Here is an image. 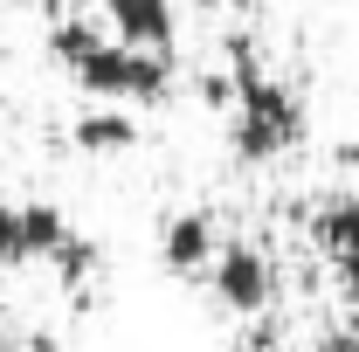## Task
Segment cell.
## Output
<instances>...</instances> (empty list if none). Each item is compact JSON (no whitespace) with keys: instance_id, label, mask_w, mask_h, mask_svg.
<instances>
[{"instance_id":"6da1fadb","label":"cell","mask_w":359,"mask_h":352,"mask_svg":"<svg viewBox=\"0 0 359 352\" xmlns=\"http://www.w3.org/2000/svg\"><path fill=\"white\" fill-rule=\"evenodd\" d=\"M48 55L97 104H159L173 90V48H132V42H118V35L104 42L90 21H62L48 35Z\"/></svg>"},{"instance_id":"7a4b0ae2","label":"cell","mask_w":359,"mask_h":352,"mask_svg":"<svg viewBox=\"0 0 359 352\" xmlns=\"http://www.w3.org/2000/svg\"><path fill=\"white\" fill-rule=\"evenodd\" d=\"M304 132V111H297V97L263 76L256 69V55L249 42H235V125H228V145H235V159L242 166H269L276 152H290Z\"/></svg>"},{"instance_id":"3957f363","label":"cell","mask_w":359,"mask_h":352,"mask_svg":"<svg viewBox=\"0 0 359 352\" xmlns=\"http://www.w3.org/2000/svg\"><path fill=\"white\" fill-rule=\"evenodd\" d=\"M208 283H215V304L235 311V318H256V311H269V297H276V269H269V256L249 249V242H228L222 256L208 263Z\"/></svg>"},{"instance_id":"277c9868","label":"cell","mask_w":359,"mask_h":352,"mask_svg":"<svg viewBox=\"0 0 359 352\" xmlns=\"http://www.w3.org/2000/svg\"><path fill=\"white\" fill-rule=\"evenodd\" d=\"M215 256H222V242H215V215H208V208H187V215L166 221V235H159V263L173 269V276H201Z\"/></svg>"},{"instance_id":"5b68a950","label":"cell","mask_w":359,"mask_h":352,"mask_svg":"<svg viewBox=\"0 0 359 352\" xmlns=\"http://www.w3.org/2000/svg\"><path fill=\"white\" fill-rule=\"evenodd\" d=\"M311 235H318V249L359 283V194H325V208L311 215Z\"/></svg>"},{"instance_id":"8992f818","label":"cell","mask_w":359,"mask_h":352,"mask_svg":"<svg viewBox=\"0 0 359 352\" xmlns=\"http://www.w3.org/2000/svg\"><path fill=\"white\" fill-rule=\"evenodd\" d=\"M104 21L132 48H173V0H104Z\"/></svg>"},{"instance_id":"52a82bcc","label":"cell","mask_w":359,"mask_h":352,"mask_svg":"<svg viewBox=\"0 0 359 352\" xmlns=\"http://www.w3.org/2000/svg\"><path fill=\"white\" fill-rule=\"evenodd\" d=\"M69 138H76V152H90V159H111V152H132L138 145V125L125 111H83L69 125Z\"/></svg>"},{"instance_id":"ba28073f","label":"cell","mask_w":359,"mask_h":352,"mask_svg":"<svg viewBox=\"0 0 359 352\" xmlns=\"http://www.w3.org/2000/svg\"><path fill=\"white\" fill-rule=\"evenodd\" d=\"M69 242V221L55 201H28L21 208V249H28V263H55V249Z\"/></svg>"},{"instance_id":"9c48e42d","label":"cell","mask_w":359,"mask_h":352,"mask_svg":"<svg viewBox=\"0 0 359 352\" xmlns=\"http://www.w3.org/2000/svg\"><path fill=\"white\" fill-rule=\"evenodd\" d=\"M21 263H28V249H21V208L0 201V269H21Z\"/></svg>"},{"instance_id":"30bf717a","label":"cell","mask_w":359,"mask_h":352,"mask_svg":"<svg viewBox=\"0 0 359 352\" xmlns=\"http://www.w3.org/2000/svg\"><path fill=\"white\" fill-rule=\"evenodd\" d=\"M55 269H62V283H83L90 269H97V249H90L83 235H69V242L55 249Z\"/></svg>"},{"instance_id":"8fae6325","label":"cell","mask_w":359,"mask_h":352,"mask_svg":"<svg viewBox=\"0 0 359 352\" xmlns=\"http://www.w3.org/2000/svg\"><path fill=\"white\" fill-rule=\"evenodd\" d=\"M194 7H222V0H194Z\"/></svg>"}]
</instances>
